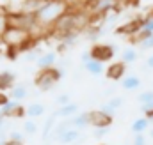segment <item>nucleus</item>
<instances>
[{
    "label": "nucleus",
    "mask_w": 153,
    "mask_h": 145,
    "mask_svg": "<svg viewBox=\"0 0 153 145\" xmlns=\"http://www.w3.org/2000/svg\"><path fill=\"white\" fill-rule=\"evenodd\" d=\"M70 12V0H45L43 5L34 12L38 30H53L61 18Z\"/></svg>",
    "instance_id": "f257e3e1"
},
{
    "label": "nucleus",
    "mask_w": 153,
    "mask_h": 145,
    "mask_svg": "<svg viewBox=\"0 0 153 145\" xmlns=\"http://www.w3.org/2000/svg\"><path fill=\"white\" fill-rule=\"evenodd\" d=\"M0 42L7 48H16L18 51H29L34 46L36 42V37L32 36L30 32L27 30H22V29H14V27H7L5 32L0 37Z\"/></svg>",
    "instance_id": "f03ea898"
},
{
    "label": "nucleus",
    "mask_w": 153,
    "mask_h": 145,
    "mask_svg": "<svg viewBox=\"0 0 153 145\" xmlns=\"http://www.w3.org/2000/svg\"><path fill=\"white\" fill-rule=\"evenodd\" d=\"M7 23H9V27H14V29H22V30L30 32L34 37L38 36L36 32H39L34 14L23 12V11H9L7 12Z\"/></svg>",
    "instance_id": "7ed1b4c3"
},
{
    "label": "nucleus",
    "mask_w": 153,
    "mask_h": 145,
    "mask_svg": "<svg viewBox=\"0 0 153 145\" xmlns=\"http://www.w3.org/2000/svg\"><path fill=\"white\" fill-rule=\"evenodd\" d=\"M62 78V71L59 67H50V69H41L39 74L36 76V87H38L41 92H46L50 90L59 80Z\"/></svg>",
    "instance_id": "20e7f679"
},
{
    "label": "nucleus",
    "mask_w": 153,
    "mask_h": 145,
    "mask_svg": "<svg viewBox=\"0 0 153 145\" xmlns=\"http://www.w3.org/2000/svg\"><path fill=\"white\" fill-rule=\"evenodd\" d=\"M117 5H119V0H94V2H93L89 7H85V9H87L89 16L96 18V16H105V14H109L111 11H114Z\"/></svg>",
    "instance_id": "39448f33"
},
{
    "label": "nucleus",
    "mask_w": 153,
    "mask_h": 145,
    "mask_svg": "<svg viewBox=\"0 0 153 145\" xmlns=\"http://www.w3.org/2000/svg\"><path fill=\"white\" fill-rule=\"evenodd\" d=\"M89 51H91L93 60H98V62H109L116 55V50L112 44H94Z\"/></svg>",
    "instance_id": "423d86ee"
},
{
    "label": "nucleus",
    "mask_w": 153,
    "mask_h": 145,
    "mask_svg": "<svg viewBox=\"0 0 153 145\" xmlns=\"http://www.w3.org/2000/svg\"><path fill=\"white\" fill-rule=\"evenodd\" d=\"M143 29V18H134L130 21H126L125 25L116 29V34L119 36H137Z\"/></svg>",
    "instance_id": "0eeeda50"
},
{
    "label": "nucleus",
    "mask_w": 153,
    "mask_h": 145,
    "mask_svg": "<svg viewBox=\"0 0 153 145\" xmlns=\"http://www.w3.org/2000/svg\"><path fill=\"white\" fill-rule=\"evenodd\" d=\"M0 115H4L5 119H18L25 115V108L20 105V101H9L7 105H4L0 108Z\"/></svg>",
    "instance_id": "6e6552de"
},
{
    "label": "nucleus",
    "mask_w": 153,
    "mask_h": 145,
    "mask_svg": "<svg viewBox=\"0 0 153 145\" xmlns=\"http://www.w3.org/2000/svg\"><path fill=\"white\" fill-rule=\"evenodd\" d=\"M112 120H114V117L107 115L102 110H93L91 111V126H94V127H109L112 124Z\"/></svg>",
    "instance_id": "1a4fd4ad"
},
{
    "label": "nucleus",
    "mask_w": 153,
    "mask_h": 145,
    "mask_svg": "<svg viewBox=\"0 0 153 145\" xmlns=\"http://www.w3.org/2000/svg\"><path fill=\"white\" fill-rule=\"evenodd\" d=\"M125 71H126V64L125 62H112L107 69H105V76L112 81H121L125 78Z\"/></svg>",
    "instance_id": "9d476101"
},
{
    "label": "nucleus",
    "mask_w": 153,
    "mask_h": 145,
    "mask_svg": "<svg viewBox=\"0 0 153 145\" xmlns=\"http://www.w3.org/2000/svg\"><path fill=\"white\" fill-rule=\"evenodd\" d=\"M55 62H57V53L55 51H43L39 55V59L36 60L39 69H50V67H55Z\"/></svg>",
    "instance_id": "9b49d317"
},
{
    "label": "nucleus",
    "mask_w": 153,
    "mask_h": 145,
    "mask_svg": "<svg viewBox=\"0 0 153 145\" xmlns=\"http://www.w3.org/2000/svg\"><path fill=\"white\" fill-rule=\"evenodd\" d=\"M76 113H78V105H75V103H68L64 106H59L53 111V115L57 119H71V117H75Z\"/></svg>",
    "instance_id": "f8f14e48"
},
{
    "label": "nucleus",
    "mask_w": 153,
    "mask_h": 145,
    "mask_svg": "<svg viewBox=\"0 0 153 145\" xmlns=\"http://www.w3.org/2000/svg\"><path fill=\"white\" fill-rule=\"evenodd\" d=\"M80 138V131L78 129H75V127H71V129H66V131H62L61 135H57L55 136V142H59V144H73V142H76Z\"/></svg>",
    "instance_id": "ddd939ff"
},
{
    "label": "nucleus",
    "mask_w": 153,
    "mask_h": 145,
    "mask_svg": "<svg viewBox=\"0 0 153 145\" xmlns=\"http://www.w3.org/2000/svg\"><path fill=\"white\" fill-rule=\"evenodd\" d=\"M150 127H152V122H150L148 117H139V119H135V120L132 122V126H130V129H132L134 135H144Z\"/></svg>",
    "instance_id": "4468645a"
},
{
    "label": "nucleus",
    "mask_w": 153,
    "mask_h": 145,
    "mask_svg": "<svg viewBox=\"0 0 153 145\" xmlns=\"http://www.w3.org/2000/svg\"><path fill=\"white\" fill-rule=\"evenodd\" d=\"M71 122H73V127L75 129H85L91 126V111H82V113H76L75 117H71Z\"/></svg>",
    "instance_id": "2eb2a0df"
},
{
    "label": "nucleus",
    "mask_w": 153,
    "mask_h": 145,
    "mask_svg": "<svg viewBox=\"0 0 153 145\" xmlns=\"http://www.w3.org/2000/svg\"><path fill=\"white\" fill-rule=\"evenodd\" d=\"M16 81V74L13 71H2L0 72V92L4 90H11L14 87Z\"/></svg>",
    "instance_id": "dca6fc26"
},
{
    "label": "nucleus",
    "mask_w": 153,
    "mask_h": 145,
    "mask_svg": "<svg viewBox=\"0 0 153 145\" xmlns=\"http://www.w3.org/2000/svg\"><path fill=\"white\" fill-rule=\"evenodd\" d=\"M121 105H123V97H119V96H116V97H112V99H109L103 106H102V111H105L107 115H112L114 117L116 115V111L121 108Z\"/></svg>",
    "instance_id": "f3484780"
},
{
    "label": "nucleus",
    "mask_w": 153,
    "mask_h": 145,
    "mask_svg": "<svg viewBox=\"0 0 153 145\" xmlns=\"http://www.w3.org/2000/svg\"><path fill=\"white\" fill-rule=\"evenodd\" d=\"M121 87L125 90H137L141 87V78L135 76V74H130V76H125L121 80Z\"/></svg>",
    "instance_id": "a211bd4d"
},
{
    "label": "nucleus",
    "mask_w": 153,
    "mask_h": 145,
    "mask_svg": "<svg viewBox=\"0 0 153 145\" xmlns=\"http://www.w3.org/2000/svg\"><path fill=\"white\" fill-rule=\"evenodd\" d=\"M84 69L89 72V74H93V76H100L102 72L105 71V66H103V62L89 60V62H85V64H84Z\"/></svg>",
    "instance_id": "6ab92c4d"
},
{
    "label": "nucleus",
    "mask_w": 153,
    "mask_h": 145,
    "mask_svg": "<svg viewBox=\"0 0 153 145\" xmlns=\"http://www.w3.org/2000/svg\"><path fill=\"white\" fill-rule=\"evenodd\" d=\"M27 96H29V89L25 85H14L11 89V94H9V97L13 101H23Z\"/></svg>",
    "instance_id": "aec40b11"
},
{
    "label": "nucleus",
    "mask_w": 153,
    "mask_h": 145,
    "mask_svg": "<svg viewBox=\"0 0 153 145\" xmlns=\"http://www.w3.org/2000/svg\"><path fill=\"white\" fill-rule=\"evenodd\" d=\"M45 113V106L41 105V103H30L27 108H25V115L29 117V119H38Z\"/></svg>",
    "instance_id": "412c9836"
},
{
    "label": "nucleus",
    "mask_w": 153,
    "mask_h": 145,
    "mask_svg": "<svg viewBox=\"0 0 153 145\" xmlns=\"http://www.w3.org/2000/svg\"><path fill=\"white\" fill-rule=\"evenodd\" d=\"M55 122H57V117L52 113V117H50V119H46L45 127H43V140H45V142H48V140H50L52 131H53V127H55Z\"/></svg>",
    "instance_id": "4be33fe9"
},
{
    "label": "nucleus",
    "mask_w": 153,
    "mask_h": 145,
    "mask_svg": "<svg viewBox=\"0 0 153 145\" xmlns=\"http://www.w3.org/2000/svg\"><path fill=\"white\" fill-rule=\"evenodd\" d=\"M137 57H139V53H137L134 48H126V50H123V53H121V62L132 64V62L137 60Z\"/></svg>",
    "instance_id": "5701e85b"
},
{
    "label": "nucleus",
    "mask_w": 153,
    "mask_h": 145,
    "mask_svg": "<svg viewBox=\"0 0 153 145\" xmlns=\"http://www.w3.org/2000/svg\"><path fill=\"white\" fill-rule=\"evenodd\" d=\"M23 133L25 135H36L38 133V122L34 119H27L23 122Z\"/></svg>",
    "instance_id": "b1692460"
},
{
    "label": "nucleus",
    "mask_w": 153,
    "mask_h": 145,
    "mask_svg": "<svg viewBox=\"0 0 153 145\" xmlns=\"http://www.w3.org/2000/svg\"><path fill=\"white\" fill-rule=\"evenodd\" d=\"M137 101L143 105V103H153V90H143L139 96H137Z\"/></svg>",
    "instance_id": "393cba45"
},
{
    "label": "nucleus",
    "mask_w": 153,
    "mask_h": 145,
    "mask_svg": "<svg viewBox=\"0 0 153 145\" xmlns=\"http://www.w3.org/2000/svg\"><path fill=\"white\" fill-rule=\"evenodd\" d=\"M141 32L153 34V18H152V16H146V18H143V29H141Z\"/></svg>",
    "instance_id": "a878e982"
},
{
    "label": "nucleus",
    "mask_w": 153,
    "mask_h": 145,
    "mask_svg": "<svg viewBox=\"0 0 153 145\" xmlns=\"http://www.w3.org/2000/svg\"><path fill=\"white\" fill-rule=\"evenodd\" d=\"M7 27H9V23H7V11L5 9H0V37L5 32Z\"/></svg>",
    "instance_id": "bb28decb"
},
{
    "label": "nucleus",
    "mask_w": 153,
    "mask_h": 145,
    "mask_svg": "<svg viewBox=\"0 0 153 145\" xmlns=\"http://www.w3.org/2000/svg\"><path fill=\"white\" fill-rule=\"evenodd\" d=\"M41 53H43V51H39V50H36V48H32V50L25 51V60H29V62H36Z\"/></svg>",
    "instance_id": "cd10ccee"
},
{
    "label": "nucleus",
    "mask_w": 153,
    "mask_h": 145,
    "mask_svg": "<svg viewBox=\"0 0 153 145\" xmlns=\"http://www.w3.org/2000/svg\"><path fill=\"white\" fill-rule=\"evenodd\" d=\"M139 46H141V50H153V34L148 36L146 39H143L139 42Z\"/></svg>",
    "instance_id": "c85d7f7f"
},
{
    "label": "nucleus",
    "mask_w": 153,
    "mask_h": 145,
    "mask_svg": "<svg viewBox=\"0 0 153 145\" xmlns=\"http://www.w3.org/2000/svg\"><path fill=\"white\" fill-rule=\"evenodd\" d=\"M23 136H25L23 131H11L9 133V140H13V142H23Z\"/></svg>",
    "instance_id": "c756f323"
},
{
    "label": "nucleus",
    "mask_w": 153,
    "mask_h": 145,
    "mask_svg": "<svg viewBox=\"0 0 153 145\" xmlns=\"http://www.w3.org/2000/svg\"><path fill=\"white\" fill-rule=\"evenodd\" d=\"M141 111L144 113V117H152L153 115V103H143L141 105Z\"/></svg>",
    "instance_id": "7c9ffc66"
},
{
    "label": "nucleus",
    "mask_w": 153,
    "mask_h": 145,
    "mask_svg": "<svg viewBox=\"0 0 153 145\" xmlns=\"http://www.w3.org/2000/svg\"><path fill=\"white\" fill-rule=\"evenodd\" d=\"M55 103H57V105H61V106H64V105H68V103H70V96H68V94H59V96H57V99H55Z\"/></svg>",
    "instance_id": "2f4dec72"
},
{
    "label": "nucleus",
    "mask_w": 153,
    "mask_h": 145,
    "mask_svg": "<svg viewBox=\"0 0 153 145\" xmlns=\"http://www.w3.org/2000/svg\"><path fill=\"white\" fill-rule=\"evenodd\" d=\"M132 145H146V136L144 135H134Z\"/></svg>",
    "instance_id": "473e14b6"
},
{
    "label": "nucleus",
    "mask_w": 153,
    "mask_h": 145,
    "mask_svg": "<svg viewBox=\"0 0 153 145\" xmlns=\"http://www.w3.org/2000/svg\"><path fill=\"white\" fill-rule=\"evenodd\" d=\"M107 129H109V127H96V131H94V138H102V136H105V135H107Z\"/></svg>",
    "instance_id": "72a5a7b5"
},
{
    "label": "nucleus",
    "mask_w": 153,
    "mask_h": 145,
    "mask_svg": "<svg viewBox=\"0 0 153 145\" xmlns=\"http://www.w3.org/2000/svg\"><path fill=\"white\" fill-rule=\"evenodd\" d=\"M9 101H11V97H9V96H5L4 92H0V108H2L4 105H7Z\"/></svg>",
    "instance_id": "f704fd0d"
},
{
    "label": "nucleus",
    "mask_w": 153,
    "mask_h": 145,
    "mask_svg": "<svg viewBox=\"0 0 153 145\" xmlns=\"http://www.w3.org/2000/svg\"><path fill=\"white\" fill-rule=\"evenodd\" d=\"M73 2H75L76 5H84V7H89V5H91L94 0H73Z\"/></svg>",
    "instance_id": "c9c22d12"
},
{
    "label": "nucleus",
    "mask_w": 153,
    "mask_h": 145,
    "mask_svg": "<svg viewBox=\"0 0 153 145\" xmlns=\"http://www.w3.org/2000/svg\"><path fill=\"white\" fill-rule=\"evenodd\" d=\"M89 60H93L91 51H84V53H82V64H85V62H89Z\"/></svg>",
    "instance_id": "e433bc0d"
},
{
    "label": "nucleus",
    "mask_w": 153,
    "mask_h": 145,
    "mask_svg": "<svg viewBox=\"0 0 153 145\" xmlns=\"http://www.w3.org/2000/svg\"><path fill=\"white\" fill-rule=\"evenodd\" d=\"M0 145H23V142H13V140H2Z\"/></svg>",
    "instance_id": "4c0bfd02"
},
{
    "label": "nucleus",
    "mask_w": 153,
    "mask_h": 145,
    "mask_svg": "<svg viewBox=\"0 0 153 145\" xmlns=\"http://www.w3.org/2000/svg\"><path fill=\"white\" fill-rule=\"evenodd\" d=\"M146 67H148V69H153V55H150V57L146 59Z\"/></svg>",
    "instance_id": "58836bf2"
},
{
    "label": "nucleus",
    "mask_w": 153,
    "mask_h": 145,
    "mask_svg": "<svg viewBox=\"0 0 153 145\" xmlns=\"http://www.w3.org/2000/svg\"><path fill=\"white\" fill-rule=\"evenodd\" d=\"M5 127V117L4 115H0V133H2V129Z\"/></svg>",
    "instance_id": "ea45409f"
},
{
    "label": "nucleus",
    "mask_w": 153,
    "mask_h": 145,
    "mask_svg": "<svg viewBox=\"0 0 153 145\" xmlns=\"http://www.w3.org/2000/svg\"><path fill=\"white\" fill-rule=\"evenodd\" d=\"M150 136H152V138H153V126H152V127H150Z\"/></svg>",
    "instance_id": "a19ab883"
},
{
    "label": "nucleus",
    "mask_w": 153,
    "mask_h": 145,
    "mask_svg": "<svg viewBox=\"0 0 153 145\" xmlns=\"http://www.w3.org/2000/svg\"><path fill=\"white\" fill-rule=\"evenodd\" d=\"M148 119H150V122H152V126H153V115L152 117H148Z\"/></svg>",
    "instance_id": "79ce46f5"
},
{
    "label": "nucleus",
    "mask_w": 153,
    "mask_h": 145,
    "mask_svg": "<svg viewBox=\"0 0 153 145\" xmlns=\"http://www.w3.org/2000/svg\"><path fill=\"white\" fill-rule=\"evenodd\" d=\"M148 16H152V18H153V9L150 11V14H148Z\"/></svg>",
    "instance_id": "37998d69"
}]
</instances>
